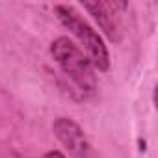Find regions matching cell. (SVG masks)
<instances>
[{"mask_svg":"<svg viewBox=\"0 0 158 158\" xmlns=\"http://www.w3.org/2000/svg\"><path fill=\"white\" fill-rule=\"evenodd\" d=\"M43 158H67L63 152H60V151H48Z\"/></svg>","mask_w":158,"mask_h":158,"instance_id":"5","label":"cell"},{"mask_svg":"<svg viewBox=\"0 0 158 158\" xmlns=\"http://www.w3.org/2000/svg\"><path fill=\"white\" fill-rule=\"evenodd\" d=\"M52 132L73 158H97L93 145L89 143L86 132L80 128V125L74 119L58 117L52 123Z\"/></svg>","mask_w":158,"mask_h":158,"instance_id":"3","label":"cell"},{"mask_svg":"<svg viewBox=\"0 0 158 158\" xmlns=\"http://www.w3.org/2000/svg\"><path fill=\"white\" fill-rule=\"evenodd\" d=\"M54 13L60 19V23L78 39V43L82 45L84 54L89 58L91 65L102 73H106L110 69V54L108 48L102 41V37L97 34V30H93L73 6L69 4H58L54 6Z\"/></svg>","mask_w":158,"mask_h":158,"instance_id":"2","label":"cell"},{"mask_svg":"<svg viewBox=\"0 0 158 158\" xmlns=\"http://www.w3.org/2000/svg\"><path fill=\"white\" fill-rule=\"evenodd\" d=\"M50 54L54 61L60 65L63 74L71 78V82L84 93H93L97 80L89 58L84 54V50L73 43L69 37L60 35L50 43Z\"/></svg>","mask_w":158,"mask_h":158,"instance_id":"1","label":"cell"},{"mask_svg":"<svg viewBox=\"0 0 158 158\" xmlns=\"http://www.w3.org/2000/svg\"><path fill=\"white\" fill-rule=\"evenodd\" d=\"M84 10L95 19V23L99 24V28L104 32V35L112 41V43H119L121 41V10L127 8L125 2H82Z\"/></svg>","mask_w":158,"mask_h":158,"instance_id":"4","label":"cell"}]
</instances>
